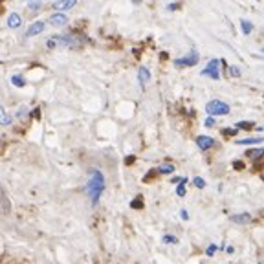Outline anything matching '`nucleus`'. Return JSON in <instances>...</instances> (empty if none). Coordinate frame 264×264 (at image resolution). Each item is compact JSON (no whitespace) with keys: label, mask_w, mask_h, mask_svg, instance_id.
<instances>
[{"label":"nucleus","mask_w":264,"mask_h":264,"mask_svg":"<svg viewBox=\"0 0 264 264\" xmlns=\"http://www.w3.org/2000/svg\"><path fill=\"white\" fill-rule=\"evenodd\" d=\"M105 187H107L105 174L101 173V171H97V169L90 171V176H88V182H86L84 191L88 194L92 206H97V204H99V198H101V194L105 193Z\"/></svg>","instance_id":"1"},{"label":"nucleus","mask_w":264,"mask_h":264,"mask_svg":"<svg viewBox=\"0 0 264 264\" xmlns=\"http://www.w3.org/2000/svg\"><path fill=\"white\" fill-rule=\"evenodd\" d=\"M163 244H178V237H174V235H165V237H163Z\"/></svg>","instance_id":"20"},{"label":"nucleus","mask_w":264,"mask_h":264,"mask_svg":"<svg viewBox=\"0 0 264 264\" xmlns=\"http://www.w3.org/2000/svg\"><path fill=\"white\" fill-rule=\"evenodd\" d=\"M193 184H194V187H196V189H204V187H206V180H204V178H200V176H196V178H194Z\"/></svg>","instance_id":"21"},{"label":"nucleus","mask_w":264,"mask_h":264,"mask_svg":"<svg viewBox=\"0 0 264 264\" xmlns=\"http://www.w3.org/2000/svg\"><path fill=\"white\" fill-rule=\"evenodd\" d=\"M237 132H238V129H227V130H224L226 136H235Z\"/></svg>","instance_id":"26"},{"label":"nucleus","mask_w":264,"mask_h":264,"mask_svg":"<svg viewBox=\"0 0 264 264\" xmlns=\"http://www.w3.org/2000/svg\"><path fill=\"white\" fill-rule=\"evenodd\" d=\"M229 219H231V222H235V224H240V226L250 224L251 220H253V219H251L250 213H238V215H231Z\"/></svg>","instance_id":"8"},{"label":"nucleus","mask_w":264,"mask_h":264,"mask_svg":"<svg viewBox=\"0 0 264 264\" xmlns=\"http://www.w3.org/2000/svg\"><path fill=\"white\" fill-rule=\"evenodd\" d=\"M263 52H264V50H263Z\"/></svg>","instance_id":"32"},{"label":"nucleus","mask_w":264,"mask_h":264,"mask_svg":"<svg viewBox=\"0 0 264 264\" xmlns=\"http://www.w3.org/2000/svg\"><path fill=\"white\" fill-rule=\"evenodd\" d=\"M217 251H219V246H217V244H209V246H207V250H206L207 257H213Z\"/></svg>","instance_id":"22"},{"label":"nucleus","mask_w":264,"mask_h":264,"mask_svg":"<svg viewBox=\"0 0 264 264\" xmlns=\"http://www.w3.org/2000/svg\"><path fill=\"white\" fill-rule=\"evenodd\" d=\"M75 2H77V0H61V2H55V4H53V7H55V9H59V11L63 13L65 9H70V7L75 6Z\"/></svg>","instance_id":"11"},{"label":"nucleus","mask_w":264,"mask_h":264,"mask_svg":"<svg viewBox=\"0 0 264 264\" xmlns=\"http://www.w3.org/2000/svg\"><path fill=\"white\" fill-rule=\"evenodd\" d=\"M240 30H242V33H244V35H250V33L253 32V24H251L250 20L242 19V20H240Z\"/></svg>","instance_id":"14"},{"label":"nucleus","mask_w":264,"mask_h":264,"mask_svg":"<svg viewBox=\"0 0 264 264\" xmlns=\"http://www.w3.org/2000/svg\"><path fill=\"white\" fill-rule=\"evenodd\" d=\"M11 121H13L11 116H7L6 110L0 107V125H11Z\"/></svg>","instance_id":"16"},{"label":"nucleus","mask_w":264,"mask_h":264,"mask_svg":"<svg viewBox=\"0 0 264 264\" xmlns=\"http://www.w3.org/2000/svg\"><path fill=\"white\" fill-rule=\"evenodd\" d=\"M7 26L11 28V30H17V28L22 26V17L19 13H11L7 17Z\"/></svg>","instance_id":"9"},{"label":"nucleus","mask_w":264,"mask_h":264,"mask_svg":"<svg viewBox=\"0 0 264 264\" xmlns=\"http://www.w3.org/2000/svg\"><path fill=\"white\" fill-rule=\"evenodd\" d=\"M180 217H182L184 220H187V219H189V213H187L186 209H182V211H180Z\"/></svg>","instance_id":"27"},{"label":"nucleus","mask_w":264,"mask_h":264,"mask_svg":"<svg viewBox=\"0 0 264 264\" xmlns=\"http://www.w3.org/2000/svg\"><path fill=\"white\" fill-rule=\"evenodd\" d=\"M264 156V149H250L246 151V158H251V160H259Z\"/></svg>","instance_id":"13"},{"label":"nucleus","mask_w":264,"mask_h":264,"mask_svg":"<svg viewBox=\"0 0 264 264\" xmlns=\"http://www.w3.org/2000/svg\"><path fill=\"white\" fill-rule=\"evenodd\" d=\"M11 83H13L15 86H19V88H22V86H26V79L22 77V75H13V77H11Z\"/></svg>","instance_id":"17"},{"label":"nucleus","mask_w":264,"mask_h":264,"mask_svg":"<svg viewBox=\"0 0 264 264\" xmlns=\"http://www.w3.org/2000/svg\"><path fill=\"white\" fill-rule=\"evenodd\" d=\"M204 123H206V127H215V125H217V119H215L213 116H207Z\"/></svg>","instance_id":"25"},{"label":"nucleus","mask_w":264,"mask_h":264,"mask_svg":"<svg viewBox=\"0 0 264 264\" xmlns=\"http://www.w3.org/2000/svg\"><path fill=\"white\" fill-rule=\"evenodd\" d=\"M50 24L55 28H63L68 24V17H66L65 13H53L52 17H50Z\"/></svg>","instance_id":"6"},{"label":"nucleus","mask_w":264,"mask_h":264,"mask_svg":"<svg viewBox=\"0 0 264 264\" xmlns=\"http://www.w3.org/2000/svg\"><path fill=\"white\" fill-rule=\"evenodd\" d=\"M138 81H140V84H142V86H145V84L151 81V72H149V68L142 66V68L138 70Z\"/></svg>","instance_id":"10"},{"label":"nucleus","mask_w":264,"mask_h":264,"mask_svg":"<svg viewBox=\"0 0 264 264\" xmlns=\"http://www.w3.org/2000/svg\"><path fill=\"white\" fill-rule=\"evenodd\" d=\"M40 6H42L40 2H35V4H30V9H39Z\"/></svg>","instance_id":"28"},{"label":"nucleus","mask_w":264,"mask_h":264,"mask_svg":"<svg viewBox=\"0 0 264 264\" xmlns=\"http://www.w3.org/2000/svg\"><path fill=\"white\" fill-rule=\"evenodd\" d=\"M196 145L202 151H209L211 147H215V140H213L211 136H198L196 138Z\"/></svg>","instance_id":"5"},{"label":"nucleus","mask_w":264,"mask_h":264,"mask_svg":"<svg viewBox=\"0 0 264 264\" xmlns=\"http://www.w3.org/2000/svg\"><path fill=\"white\" fill-rule=\"evenodd\" d=\"M130 2H134V4H142V0H130Z\"/></svg>","instance_id":"30"},{"label":"nucleus","mask_w":264,"mask_h":264,"mask_svg":"<svg viewBox=\"0 0 264 264\" xmlns=\"http://www.w3.org/2000/svg\"><path fill=\"white\" fill-rule=\"evenodd\" d=\"M42 32H44V22H42V20H37V22H33L32 26L28 28L26 37H35V35H40Z\"/></svg>","instance_id":"7"},{"label":"nucleus","mask_w":264,"mask_h":264,"mask_svg":"<svg viewBox=\"0 0 264 264\" xmlns=\"http://www.w3.org/2000/svg\"><path fill=\"white\" fill-rule=\"evenodd\" d=\"M198 61H200L198 52H196V50H191L186 57L174 59V66H178V68H184V66H194V65H198Z\"/></svg>","instance_id":"3"},{"label":"nucleus","mask_w":264,"mask_h":264,"mask_svg":"<svg viewBox=\"0 0 264 264\" xmlns=\"http://www.w3.org/2000/svg\"><path fill=\"white\" fill-rule=\"evenodd\" d=\"M219 66H220V61L219 59H211L209 63H207V66L202 70V74L200 75H206V77H211V79H220V72H219Z\"/></svg>","instance_id":"4"},{"label":"nucleus","mask_w":264,"mask_h":264,"mask_svg":"<svg viewBox=\"0 0 264 264\" xmlns=\"http://www.w3.org/2000/svg\"><path fill=\"white\" fill-rule=\"evenodd\" d=\"M257 143H264V138H242L237 140V145H257Z\"/></svg>","instance_id":"12"},{"label":"nucleus","mask_w":264,"mask_h":264,"mask_svg":"<svg viewBox=\"0 0 264 264\" xmlns=\"http://www.w3.org/2000/svg\"><path fill=\"white\" fill-rule=\"evenodd\" d=\"M229 75H233V77H240V68H237V66H229Z\"/></svg>","instance_id":"23"},{"label":"nucleus","mask_w":264,"mask_h":264,"mask_svg":"<svg viewBox=\"0 0 264 264\" xmlns=\"http://www.w3.org/2000/svg\"><path fill=\"white\" fill-rule=\"evenodd\" d=\"M0 189H2V186H0Z\"/></svg>","instance_id":"31"},{"label":"nucleus","mask_w":264,"mask_h":264,"mask_svg":"<svg viewBox=\"0 0 264 264\" xmlns=\"http://www.w3.org/2000/svg\"><path fill=\"white\" fill-rule=\"evenodd\" d=\"M251 127H255V123H253V121H238V123H237V127H235V129H238V130H240V129L250 130Z\"/></svg>","instance_id":"19"},{"label":"nucleus","mask_w":264,"mask_h":264,"mask_svg":"<svg viewBox=\"0 0 264 264\" xmlns=\"http://www.w3.org/2000/svg\"><path fill=\"white\" fill-rule=\"evenodd\" d=\"M160 174H173L174 173V165L173 163H165V165H160V167L156 169Z\"/></svg>","instance_id":"15"},{"label":"nucleus","mask_w":264,"mask_h":264,"mask_svg":"<svg viewBox=\"0 0 264 264\" xmlns=\"http://www.w3.org/2000/svg\"><path fill=\"white\" fill-rule=\"evenodd\" d=\"M130 206L134 207V209H140V207H143V204H142V196H138L136 200H132V204Z\"/></svg>","instance_id":"24"},{"label":"nucleus","mask_w":264,"mask_h":264,"mask_svg":"<svg viewBox=\"0 0 264 264\" xmlns=\"http://www.w3.org/2000/svg\"><path fill=\"white\" fill-rule=\"evenodd\" d=\"M182 180H184V178H180V176H173V184H180Z\"/></svg>","instance_id":"29"},{"label":"nucleus","mask_w":264,"mask_h":264,"mask_svg":"<svg viewBox=\"0 0 264 264\" xmlns=\"http://www.w3.org/2000/svg\"><path fill=\"white\" fill-rule=\"evenodd\" d=\"M229 105L224 103V101H220V99H213L209 103L206 105V112L209 116L217 117V116H227L229 114Z\"/></svg>","instance_id":"2"},{"label":"nucleus","mask_w":264,"mask_h":264,"mask_svg":"<svg viewBox=\"0 0 264 264\" xmlns=\"http://www.w3.org/2000/svg\"><path fill=\"white\" fill-rule=\"evenodd\" d=\"M259 264H261V263H259Z\"/></svg>","instance_id":"33"},{"label":"nucleus","mask_w":264,"mask_h":264,"mask_svg":"<svg viewBox=\"0 0 264 264\" xmlns=\"http://www.w3.org/2000/svg\"><path fill=\"white\" fill-rule=\"evenodd\" d=\"M186 187H187V178H184V180L178 184V187H176V194H178V196H186Z\"/></svg>","instance_id":"18"}]
</instances>
